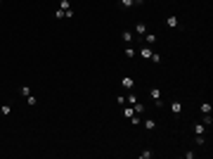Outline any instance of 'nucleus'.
Listing matches in <instances>:
<instances>
[{
	"mask_svg": "<svg viewBox=\"0 0 213 159\" xmlns=\"http://www.w3.org/2000/svg\"><path fill=\"white\" fill-rule=\"evenodd\" d=\"M126 57H135V48L133 45H126Z\"/></svg>",
	"mask_w": 213,
	"mask_h": 159,
	"instance_id": "21",
	"label": "nucleus"
},
{
	"mask_svg": "<svg viewBox=\"0 0 213 159\" xmlns=\"http://www.w3.org/2000/svg\"><path fill=\"white\" fill-rule=\"evenodd\" d=\"M128 121H133V126H140V123H142V119H140L138 114H133V117L128 119Z\"/></svg>",
	"mask_w": 213,
	"mask_h": 159,
	"instance_id": "22",
	"label": "nucleus"
},
{
	"mask_svg": "<svg viewBox=\"0 0 213 159\" xmlns=\"http://www.w3.org/2000/svg\"><path fill=\"white\" fill-rule=\"evenodd\" d=\"M152 157H154L152 150H142V152H140V159H152Z\"/></svg>",
	"mask_w": 213,
	"mask_h": 159,
	"instance_id": "14",
	"label": "nucleus"
},
{
	"mask_svg": "<svg viewBox=\"0 0 213 159\" xmlns=\"http://www.w3.org/2000/svg\"><path fill=\"white\" fill-rule=\"evenodd\" d=\"M121 41L126 43V45H130V43H133V33H130V31H123L121 33Z\"/></svg>",
	"mask_w": 213,
	"mask_h": 159,
	"instance_id": "7",
	"label": "nucleus"
},
{
	"mask_svg": "<svg viewBox=\"0 0 213 159\" xmlns=\"http://www.w3.org/2000/svg\"><path fill=\"white\" fill-rule=\"evenodd\" d=\"M140 57L149 59V57H152V48H149V45H142V48H140Z\"/></svg>",
	"mask_w": 213,
	"mask_h": 159,
	"instance_id": "6",
	"label": "nucleus"
},
{
	"mask_svg": "<svg viewBox=\"0 0 213 159\" xmlns=\"http://www.w3.org/2000/svg\"><path fill=\"white\" fill-rule=\"evenodd\" d=\"M126 102H128V105H130V107H133V105H135V102H138V95H133V93H128V97H126Z\"/></svg>",
	"mask_w": 213,
	"mask_h": 159,
	"instance_id": "17",
	"label": "nucleus"
},
{
	"mask_svg": "<svg viewBox=\"0 0 213 159\" xmlns=\"http://www.w3.org/2000/svg\"><path fill=\"white\" fill-rule=\"evenodd\" d=\"M170 112H173V114H175V117H180V112H182V102L173 100V102H170Z\"/></svg>",
	"mask_w": 213,
	"mask_h": 159,
	"instance_id": "3",
	"label": "nucleus"
},
{
	"mask_svg": "<svg viewBox=\"0 0 213 159\" xmlns=\"http://www.w3.org/2000/svg\"><path fill=\"white\" fill-rule=\"evenodd\" d=\"M133 3H135V5H142V3H144V0H133Z\"/></svg>",
	"mask_w": 213,
	"mask_h": 159,
	"instance_id": "26",
	"label": "nucleus"
},
{
	"mask_svg": "<svg viewBox=\"0 0 213 159\" xmlns=\"http://www.w3.org/2000/svg\"><path fill=\"white\" fill-rule=\"evenodd\" d=\"M118 5H121L123 10H128V7H133L135 3H133V0H118Z\"/></svg>",
	"mask_w": 213,
	"mask_h": 159,
	"instance_id": "16",
	"label": "nucleus"
},
{
	"mask_svg": "<svg viewBox=\"0 0 213 159\" xmlns=\"http://www.w3.org/2000/svg\"><path fill=\"white\" fill-rule=\"evenodd\" d=\"M0 5H3V0H0Z\"/></svg>",
	"mask_w": 213,
	"mask_h": 159,
	"instance_id": "27",
	"label": "nucleus"
},
{
	"mask_svg": "<svg viewBox=\"0 0 213 159\" xmlns=\"http://www.w3.org/2000/svg\"><path fill=\"white\" fill-rule=\"evenodd\" d=\"M55 19H64V10H59V7H57V10H55Z\"/></svg>",
	"mask_w": 213,
	"mask_h": 159,
	"instance_id": "24",
	"label": "nucleus"
},
{
	"mask_svg": "<svg viewBox=\"0 0 213 159\" xmlns=\"http://www.w3.org/2000/svg\"><path fill=\"white\" fill-rule=\"evenodd\" d=\"M135 33H138V36H144V33H147V24H142V21H140L138 26H135Z\"/></svg>",
	"mask_w": 213,
	"mask_h": 159,
	"instance_id": "8",
	"label": "nucleus"
},
{
	"mask_svg": "<svg viewBox=\"0 0 213 159\" xmlns=\"http://www.w3.org/2000/svg\"><path fill=\"white\" fill-rule=\"evenodd\" d=\"M121 85H123L126 90H133V88H135V81H133V76H123V79H121Z\"/></svg>",
	"mask_w": 213,
	"mask_h": 159,
	"instance_id": "2",
	"label": "nucleus"
},
{
	"mask_svg": "<svg viewBox=\"0 0 213 159\" xmlns=\"http://www.w3.org/2000/svg\"><path fill=\"white\" fill-rule=\"evenodd\" d=\"M149 59H152L154 64H159V62H161V55H159V52H152V57H149Z\"/></svg>",
	"mask_w": 213,
	"mask_h": 159,
	"instance_id": "23",
	"label": "nucleus"
},
{
	"mask_svg": "<svg viewBox=\"0 0 213 159\" xmlns=\"http://www.w3.org/2000/svg\"><path fill=\"white\" fill-rule=\"evenodd\" d=\"M201 123H204V126L208 128V126L213 123V117H211V114H204V121H201Z\"/></svg>",
	"mask_w": 213,
	"mask_h": 159,
	"instance_id": "19",
	"label": "nucleus"
},
{
	"mask_svg": "<svg viewBox=\"0 0 213 159\" xmlns=\"http://www.w3.org/2000/svg\"><path fill=\"white\" fill-rule=\"evenodd\" d=\"M26 102H29V105H31V107H36V105H38V100H36V97H33V95H29V97H26Z\"/></svg>",
	"mask_w": 213,
	"mask_h": 159,
	"instance_id": "25",
	"label": "nucleus"
},
{
	"mask_svg": "<svg viewBox=\"0 0 213 159\" xmlns=\"http://www.w3.org/2000/svg\"><path fill=\"white\" fill-rule=\"evenodd\" d=\"M178 24H180V19H178V17H175V14H170V17H168V19H166V26H168V29H175V26H178Z\"/></svg>",
	"mask_w": 213,
	"mask_h": 159,
	"instance_id": "4",
	"label": "nucleus"
},
{
	"mask_svg": "<svg viewBox=\"0 0 213 159\" xmlns=\"http://www.w3.org/2000/svg\"><path fill=\"white\" fill-rule=\"evenodd\" d=\"M19 95L21 97H29V95H31V88H29V85H21V88H19Z\"/></svg>",
	"mask_w": 213,
	"mask_h": 159,
	"instance_id": "12",
	"label": "nucleus"
},
{
	"mask_svg": "<svg viewBox=\"0 0 213 159\" xmlns=\"http://www.w3.org/2000/svg\"><path fill=\"white\" fill-rule=\"evenodd\" d=\"M133 114H135V109H133V107H126V109H123V117H126V119H130Z\"/></svg>",
	"mask_w": 213,
	"mask_h": 159,
	"instance_id": "20",
	"label": "nucleus"
},
{
	"mask_svg": "<svg viewBox=\"0 0 213 159\" xmlns=\"http://www.w3.org/2000/svg\"><path fill=\"white\" fill-rule=\"evenodd\" d=\"M59 10H71V0H59Z\"/></svg>",
	"mask_w": 213,
	"mask_h": 159,
	"instance_id": "15",
	"label": "nucleus"
},
{
	"mask_svg": "<svg viewBox=\"0 0 213 159\" xmlns=\"http://www.w3.org/2000/svg\"><path fill=\"white\" fill-rule=\"evenodd\" d=\"M0 114H3V117H10V114H12V107L10 105H3V107H0Z\"/></svg>",
	"mask_w": 213,
	"mask_h": 159,
	"instance_id": "13",
	"label": "nucleus"
},
{
	"mask_svg": "<svg viewBox=\"0 0 213 159\" xmlns=\"http://www.w3.org/2000/svg\"><path fill=\"white\" fill-rule=\"evenodd\" d=\"M144 128H147V131H154V128H156V121H154V119H144Z\"/></svg>",
	"mask_w": 213,
	"mask_h": 159,
	"instance_id": "11",
	"label": "nucleus"
},
{
	"mask_svg": "<svg viewBox=\"0 0 213 159\" xmlns=\"http://www.w3.org/2000/svg\"><path fill=\"white\" fill-rule=\"evenodd\" d=\"M133 109H135V114H142V112H144V105H142V102H135Z\"/></svg>",
	"mask_w": 213,
	"mask_h": 159,
	"instance_id": "18",
	"label": "nucleus"
},
{
	"mask_svg": "<svg viewBox=\"0 0 213 159\" xmlns=\"http://www.w3.org/2000/svg\"><path fill=\"white\" fill-rule=\"evenodd\" d=\"M199 109H201V114H211L213 107H211V102H201V107H199Z\"/></svg>",
	"mask_w": 213,
	"mask_h": 159,
	"instance_id": "9",
	"label": "nucleus"
},
{
	"mask_svg": "<svg viewBox=\"0 0 213 159\" xmlns=\"http://www.w3.org/2000/svg\"><path fill=\"white\" fill-rule=\"evenodd\" d=\"M142 41H144V45H154V43L156 41H159V36H156V33H144V36H142Z\"/></svg>",
	"mask_w": 213,
	"mask_h": 159,
	"instance_id": "1",
	"label": "nucleus"
},
{
	"mask_svg": "<svg viewBox=\"0 0 213 159\" xmlns=\"http://www.w3.org/2000/svg\"><path fill=\"white\" fill-rule=\"evenodd\" d=\"M149 97H152V100H161V90L156 88V85H152V88H149Z\"/></svg>",
	"mask_w": 213,
	"mask_h": 159,
	"instance_id": "5",
	"label": "nucleus"
},
{
	"mask_svg": "<svg viewBox=\"0 0 213 159\" xmlns=\"http://www.w3.org/2000/svg\"><path fill=\"white\" fill-rule=\"evenodd\" d=\"M194 133H197V135H204V133H206V126H204L201 121H199V123H194Z\"/></svg>",
	"mask_w": 213,
	"mask_h": 159,
	"instance_id": "10",
	"label": "nucleus"
}]
</instances>
